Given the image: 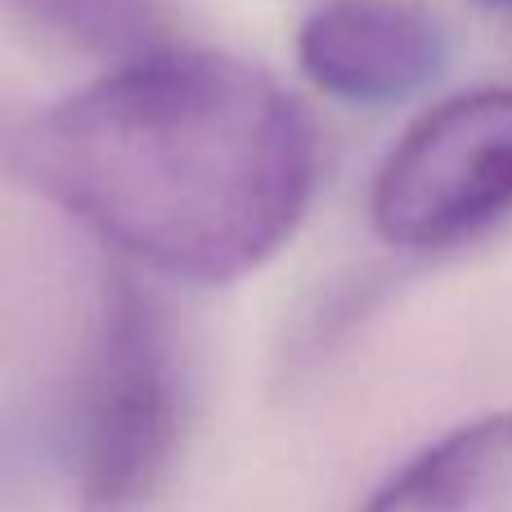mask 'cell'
<instances>
[{
  "mask_svg": "<svg viewBox=\"0 0 512 512\" xmlns=\"http://www.w3.org/2000/svg\"><path fill=\"white\" fill-rule=\"evenodd\" d=\"M23 167L126 261L225 283L292 239L315 135L265 72L158 45L54 104L27 131Z\"/></svg>",
  "mask_w": 512,
  "mask_h": 512,
  "instance_id": "6da1fadb",
  "label": "cell"
},
{
  "mask_svg": "<svg viewBox=\"0 0 512 512\" xmlns=\"http://www.w3.org/2000/svg\"><path fill=\"white\" fill-rule=\"evenodd\" d=\"M185 432V373L167 306L113 274L72 418L81 512H140L167 481Z\"/></svg>",
  "mask_w": 512,
  "mask_h": 512,
  "instance_id": "7a4b0ae2",
  "label": "cell"
},
{
  "mask_svg": "<svg viewBox=\"0 0 512 512\" xmlns=\"http://www.w3.org/2000/svg\"><path fill=\"white\" fill-rule=\"evenodd\" d=\"M373 225L400 248H454L512 212V90L454 95L387 153L369 194Z\"/></svg>",
  "mask_w": 512,
  "mask_h": 512,
  "instance_id": "3957f363",
  "label": "cell"
},
{
  "mask_svg": "<svg viewBox=\"0 0 512 512\" xmlns=\"http://www.w3.org/2000/svg\"><path fill=\"white\" fill-rule=\"evenodd\" d=\"M450 36L405 0H333L297 32V63L324 95L346 104H396L441 77Z\"/></svg>",
  "mask_w": 512,
  "mask_h": 512,
  "instance_id": "277c9868",
  "label": "cell"
},
{
  "mask_svg": "<svg viewBox=\"0 0 512 512\" xmlns=\"http://www.w3.org/2000/svg\"><path fill=\"white\" fill-rule=\"evenodd\" d=\"M364 512H512V414L445 436Z\"/></svg>",
  "mask_w": 512,
  "mask_h": 512,
  "instance_id": "5b68a950",
  "label": "cell"
},
{
  "mask_svg": "<svg viewBox=\"0 0 512 512\" xmlns=\"http://www.w3.org/2000/svg\"><path fill=\"white\" fill-rule=\"evenodd\" d=\"M32 23L104 59L158 50L167 32V0H9Z\"/></svg>",
  "mask_w": 512,
  "mask_h": 512,
  "instance_id": "8992f818",
  "label": "cell"
},
{
  "mask_svg": "<svg viewBox=\"0 0 512 512\" xmlns=\"http://www.w3.org/2000/svg\"><path fill=\"white\" fill-rule=\"evenodd\" d=\"M490 5H512V0H490Z\"/></svg>",
  "mask_w": 512,
  "mask_h": 512,
  "instance_id": "52a82bcc",
  "label": "cell"
}]
</instances>
